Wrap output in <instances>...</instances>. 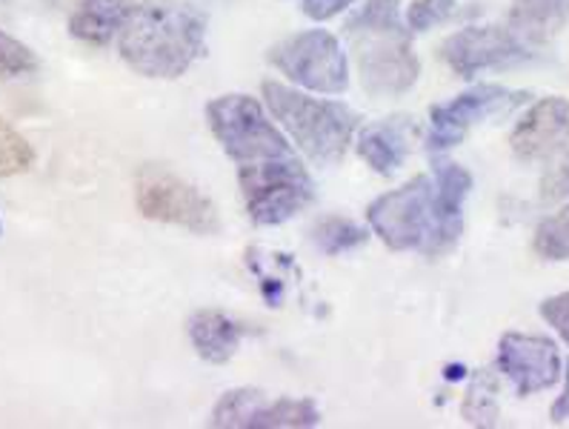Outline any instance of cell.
Masks as SVG:
<instances>
[{
  "label": "cell",
  "instance_id": "obj_19",
  "mask_svg": "<svg viewBox=\"0 0 569 429\" xmlns=\"http://www.w3.org/2000/svg\"><path fill=\"white\" fill-rule=\"evenodd\" d=\"M312 241L323 256H349L369 241V229L343 214H329L312 227Z\"/></svg>",
  "mask_w": 569,
  "mask_h": 429
},
{
  "label": "cell",
  "instance_id": "obj_13",
  "mask_svg": "<svg viewBox=\"0 0 569 429\" xmlns=\"http://www.w3.org/2000/svg\"><path fill=\"white\" fill-rule=\"evenodd\" d=\"M569 143V101L549 94L536 101L518 118L516 129L509 134V147L518 161L536 163L549 161Z\"/></svg>",
  "mask_w": 569,
  "mask_h": 429
},
{
  "label": "cell",
  "instance_id": "obj_3",
  "mask_svg": "<svg viewBox=\"0 0 569 429\" xmlns=\"http://www.w3.org/2000/svg\"><path fill=\"white\" fill-rule=\"evenodd\" d=\"M261 94L269 114L281 123L283 132L298 143L309 161L336 167L356 143L361 118L347 103L312 98L303 89H292L278 81H263Z\"/></svg>",
  "mask_w": 569,
  "mask_h": 429
},
{
  "label": "cell",
  "instance_id": "obj_4",
  "mask_svg": "<svg viewBox=\"0 0 569 429\" xmlns=\"http://www.w3.org/2000/svg\"><path fill=\"white\" fill-rule=\"evenodd\" d=\"M207 123L214 141L221 143L223 152L238 167H252V163L278 161V158L296 154L289 147L287 134L274 127L272 118L263 112V103L252 94L229 92L212 98L207 103Z\"/></svg>",
  "mask_w": 569,
  "mask_h": 429
},
{
  "label": "cell",
  "instance_id": "obj_15",
  "mask_svg": "<svg viewBox=\"0 0 569 429\" xmlns=\"http://www.w3.org/2000/svg\"><path fill=\"white\" fill-rule=\"evenodd\" d=\"M141 3L143 0H78L69 12V34L89 47H107Z\"/></svg>",
  "mask_w": 569,
  "mask_h": 429
},
{
  "label": "cell",
  "instance_id": "obj_28",
  "mask_svg": "<svg viewBox=\"0 0 569 429\" xmlns=\"http://www.w3.org/2000/svg\"><path fill=\"white\" fill-rule=\"evenodd\" d=\"M358 0H303V14H307L309 21H329V18H336L338 12L349 9Z\"/></svg>",
  "mask_w": 569,
  "mask_h": 429
},
{
  "label": "cell",
  "instance_id": "obj_26",
  "mask_svg": "<svg viewBox=\"0 0 569 429\" xmlns=\"http://www.w3.org/2000/svg\"><path fill=\"white\" fill-rule=\"evenodd\" d=\"M538 312H541L543 321L556 329L558 338L569 347V292H558V296L543 298Z\"/></svg>",
  "mask_w": 569,
  "mask_h": 429
},
{
  "label": "cell",
  "instance_id": "obj_21",
  "mask_svg": "<svg viewBox=\"0 0 569 429\" xmlns=\"http://www.w3.org/2000/svg\"><path fill=\"white\" fill-rule=\"evenodd\" d=\"M461 416L472 427H496L501 409H498V378L492 372L478 369L472 376L461 403Z\"/></svg>",
  "mask_w": 569,
  "mask_h": 429
},
{
  "label": "cell",
  "instance_id": "obj_7",
  "mask_svg": "<svg viewBox=\"0 0 569 429\" xmlns=\"http://www.w3.org/2000/svg\"><path fill=\"white\" fill-rule=\"evenodd\" d=\"M267 61L307 92L336 98L349 89V58L341 41L327 29L289 34L269 49Z\"/></svg>",
  "mask_w": 569,
  "mask_h": 429
},
{
  "label": "cell",
  "instance_id": "obj_14",
  "mask_svg": "<svg viewBox=\"0 0 569 429\" xmlns=\"http://www.w3.org/2000/svg\"><path fill=\"white\" fill-rule=\"evenodd\" d=\"M416 121L409 114H392V118H383V121L367 123V127L358 132V158L367 163L372 172L396 174L398 169L407 161L412 141H416Z\"/></svg>",
  "mask_w": 569,
  "mask_h": 429
},
{
  "label": "cell",
  "instance_id": "obj_27",
  "mask_svg": "<svg viewBox=\"0 0 569 429\" xmlns=\"http://www.w3.org/2000/svg\"><path fill=\"white\" fill-rule=\"evenodd\" d=\"M541 198L543 201H561L569 198V154L561 158L556 167H549L541 178Z\"/></svg>",
  "mask_w": 569,
  "mask_h": 429
},
{
  "label": "cell",
  "instance_id": "obj_29",
  "mask_svg": "<svg viewBox=\"0 0 569 429\" xmlns=\"http://www.w3.org/2000/svg\"><path fill=\"white\" fill-rule=\"evenodd\" d=\"M561 376H563L561 396H558L556 403L549 407V421H552V423H567L569 421V358L563 361Z\"/></svg>",
  "mask_w": 569,
  "mask_h": 429
},
{
  "label": "cell",
  "instance_id": "obj_25",
  "mask_svg": "<svg viewBox=\"0 0 569 429\" xmlns=\"http://www.w3.org/2000/svg\"><path fill=\"white\" fill-rule=\"evenodd\" d=\"M456 12V0H412L407 9L409 32H427L447 23Z\"/></svg>",
  "mask_w": 569,
  "mask_h": 429
},
{
  "label": "cell",
  "instance_id": "obj_1",
  "mask_svg": "<svg viewBox=\"0 0 569 429\" xmlns=\"http://www.w3.org/2000/svg\"><path fill=\"white\" fill-rule=\"evenodd\" d=\"M209 14L194 0L141 3L118 32L121 61L141 78L178 81L207 54Z\"/></svg>",
  "mask_w": 569,
  "mask_h": 429
},
{
  "label": "cell",
  "instance_id": "obj_8",
  "mask_svg": "<svg viewBox=\"0 0 569 429\" xmlns=\"http://www.w3.org/2000/svg\"><path fill=\"white\" fill-rule=\"evenodd\" d=\"M532 94L518 89L498 87V83H478L467 92L456 94L452 101L436 103L429 109V152H447L467 138V132L489 118H507L521 109Z\"/></svg>",
  "mask_w": 569,
  "mask_h": 429
},
{
  "label": "cell",
  "instance_id": "obj_23",
  "mask_svg": "<svg viewBox=\"0 0 569 429\" xmlns=\"http://www.w3.org/2000/svg\"><path fill=\"white\" fill-rule=\"evenodd\" d=\"M34 158L38 154L32 143L0 114V181L29 172L34 167Z\"/></svg>",
  "mask_w": 569,
  "mask_h": 429
},
{
  "label": "cell",
  "instance_id": "obj_30",
  "mask_svg": "<svg viewBox=\"0 0 569 429\" xmlns=\"http://www.w3.org/2000/svg\"><path fill=\"white\" fill-rule=\"evenodd\" d=\"M0 238H3V221H0Z\"/></svg>",
  "mask_w": 569,
  "mask_h": 429
},
{
  "label": "cell",
  "instance_id": "obj_5",
  "mask_svg": "<svg viewBox=\"0 0 569 429\" xmlns=\"http://www.w3.org/2000/svg\"><path fill=\"white\" fill-rule=\"evenodd\" d=\"M134 207L147 221L181 227L194 236L221 232V214L207 194L158 163H147L134 174Z\"/></svg>",
  "mask_w": 569,
  "mask_h": 429
},
{
  "label": "cell",
  "instance_id": "obj_10",
  "mask_svg": "<svg viewBox=\"0 0 569 429\" xmlns=\"http://www.w3.org/2000/svg\"><path fill=\"white\" fill-rule=\"evenodd\" d=\"M532 47L509 27H463L441 43V58L458 78L472 81L476 74L492 69H509L532 61Z\"/></svg>",
  "mask_w": 569,
  "mask_h": 429
},
{
  "label": "cell",
  "instance_id": "obj_24",
  "mask_svg": "<svg viewBox=\"0 0 569 429\" xmlns=\"http://www.w3.org/2000/svg\"><path fill=\"white\" fill-rule=\"evenodd\" d=\"M41 69V61L32 47L0 29V81H21Z\"/></svg>",
  "mask_w": 569,
  "mask_h": 429
},
{
  "label": "cell",
  "instance_id": "obj_12",
  "mask_svg": "<svg viewBox=\"0 0 569 429\" xmlns=\"http://www.w3.org/2000/svg\"><path fill=\"white\" fill-rule=\"evenodd\" d=\"M472 194V174L456 161H436L432 181V229H429L423 256L443 258L458 247L463 236V207Z\"/></svg>",
  "mask_w": 569,
  "mask_h": 429
},
{
  "label": "cell",
  "instance_id": "obj_18",
  "mask_svg": "<svg viewBox=\"0 0 569 429\" xmlns=\"http://www.w3.org/2000/svg\"><path fill=\"white\" fill-rule=\"evenodd\" d=\"M321 423V409L309 398H272L258 407L249 429H309Z\"/></svg>",
  "mask_w": 569,
  "mask_h": 429
},
{
  "label": "cell",
  "instance_id": "obj_6",
  "mask_svg": "<svg viewBox=\"0 0 569 429\" xmlns=\"http://www.w3.org/2000/svg\"><path fill=\"white\" fill-rule=\"evenodd\" d=\"M238 183H241L249 218L258 227H278L289 221L316 198L312 178L296 154L238 167Z\"/></svg>",
  "mask_w": 569,
  "mask_h": 429
},
{
  "label": "cell",
  "instance_id": "obj_16",
  "mask_svg": "<svg viewBox=\"0 0 569 429\" xmlns=\"http://www.w3.org/2000/svg\"><path fill=\"white\" fill-rule=\"evenodd\" d=\"M187 336L203 361L227 363L241 349L243 323L221 309H198L194 316H189Z\"/></svg>",
  "mask_w": 569,
  "mask_h": 429
},
{
  "label": "cell",
  "instance_id": "obj_20",
  "mask_svg": "<svg viewBox=\"0 0 569 429\" xmlns=\"http://www.w3.org/2000/svg\"><path fill=\"white\" fill-rule=\"evenodd\" d=\"M267 401V392L254 387H238L229 389L218 398V403L212 407V416H209V427H223V429H249L252 416L258 412V407Z\"/></svg>",
  "mask_w": 569,
  "mask_h": 429
},
{
  "label": "cell",
  "instance_id": "obj_17",
  "mask_svg": "<svg viewBox=\"0 0 569 429\" xmlns=\"http://www.w3.org/2000/svg\"><path fill=\"white\" fill-rule=\"evenodd\" d=\"M569 0H512L509 29L523 38L529 47L549 43L567 27Z\"/></svg>",
  "mask_w": 569,
  "mask_h": 429
},
{
  "label": "cell",
  "instance_id": "obj_9",
  "mask_svg": "<svg viewBox=\"0 0 569 429\" xmlns=\"http://www.w3.org/2000/svg\"><path fill=\"white\" fill-rule=\"evenodd\" d=\"M367 223L392 252H421L432 229V178L416 174L401 189L383 192L369 203Z\"/></svg>",
  "mask_w": 569,
  "mask_h": 429
},
{
  "label": "cell",
  "instance_id": "obj_2",
  "mask_svg": "<svg viewBox=\"0 0 569 429\" xmlns=\"http://www.w3.org/2000/svg\"><path fill=\"white\" fill-rule=\"evenodd\" d=\"M356 52L358 78L372 98H401L418 83L421 61L398 0H367L343 27Z\"/></svg>",
  "mask_w": 569,
  "mask_h": 429
},
{
  "label": "cell",
  "instance_id": "obj_11",
  "mask_svg": "<svg viewBox=\"0 0 569 429\" xmlns=\"http://www.w3.org/2000/svg\"><path fill=\"white\" fill-rule=\"evenodd\" d=\"M496 367L521 398L536 396L561 381V352L558 343L547 336L529 332H507L498 341Z\"/></svg>",
  "mask_w": 569,
  "mask_h": 429
},
{
  "label": "cell",
  "instance_id": "obj_22",
  "mask_svg": "<svg viewBox=\"0 0 569 429\" xmlns=\"http://www.w3.org/2000/svg\"><path fill=\"white\" fill-rule=\"evenodd\" d=\"M532 247H536V252L543 261H569V203L538 223Z\"/></svg>",
  "mask_w": 569,
  "mask_h": 429
}]
</instances>
